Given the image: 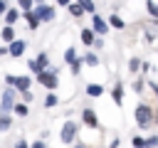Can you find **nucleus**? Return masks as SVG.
I'll return each instance as SVG.
<instances>
[{
    "mask_svg": "<svg viewBox=\"0 0 158 148\" xmlns=\"http://www.w3.org/2000/svg\"><path fill=\"white\" fill-rule=\"evenodd\" d=\"M0 54H5V49H0Z\"/></svg>",
    "mask_w": 158,
    "mask_h": 148,
    "instance_id": "obj_35",
    "label": "nucleus"
},
{
    "mask_svg": "<svg viewBox=\"0 0 158 148\" xmlns=\"http://www.w3.org/2000/svg\"><path fill=\"white\" fill-rule=\"evenodd\" d=\"M84 64H89V67H96V64H99V57H96V54H91V52H89V54H86V57H84Z\"/></svg>",
    "mask_w": 158,
    "mask_h": 148,
    "instance_id": "obj_20",
    "label": "nucleus"
},
{
    "mask_svg": "<svg viewBox=\"0 0 158 148\" xmlns=\"http://www.w3.org/2000/svg\"><path fill=\"white\" fill-rule=\"evenodd\" d=\"M138 67H141V62H138V59H131V64H128V69H131V72H138Z\"/></svg>",
    "mask_w": 158,
    "mask_h": 148,
    "instance_id": "obj_30",
    "label": "nucleus"
},
{
    "mask_svg": "<svg viewBox=\"0 0 158 148\" xmlns=\"http://www.w3.org/2000/svg\"><path fill=\"white\" fill-rule=\"evenodd\" d=\"M2 15H5V22H7V25H12V22L20 17V12H17V10H5Z\"/></svg>",
    "mask_w": 158,
    "mask_h": 148,
    "instance_id": "obj_18",
    "label": "nucleus"
},
{
    "mask_svg": "<svg viewBox=\"0 0 158 148\" xmlns=\"http://www.w3.org/2000/svg\"><path fill=\"white\" fill-rule=\"evenodd\" d=\"M17 5H20L22 10H30V7H32V0H17Z\"/></svg>",
    "mask_w": 158,
    "mask_h": 148,
    "instance_id": "obj_28",
    "label": "nucleus"
},
{
    "mask_svg": "<svg viewBox=\"0 0 158 148\" xmlns=\"http://www.w3.org/2000/svg\"><path fill=\"white\" fill-rule=\"evenodd\" d=\"M35 12H37V17H40V20H52V17H54V10H52V7H47V5H40Z\"/></svg>",
    "mask_w": 158,
    "mask_h": 148,
    "instance_id": "obj_9",
    "label": "nucleus"
},
{
    "mask_svg": "<svg viewBox=\"0 0 158 148\" xmlns=\"http://www.w3.org/2000/svg\"><path fill=\"white\" fill-rule=\"evenodd\" d=\"M17 148H30V146H27L25 141H20V143H17Z\"/></svg>",
    "mask_w": 158,
    "mask_h": 148,
    "instance_id": "obj_33",
    "label": "nucleus"
},
{
    "mask_svg": "<svg viewBox=\"0 0 158 148\" xmlns=\"http://www.w3.org/2000/svg\"><path fill=\"white\" fill-rule=\"evenodd\" d=\"M57 104H59V101H57V96H54V94H47V99H44V106L49 109V106H57Z\"/></svg>",
    "mask_w": 158,
    "mask_h": 148,
    "instance_id": "obj_23",
    "label": "nucleus"
},
{
    "mask_svg": "<svg viewBox=\"0 0 158 148\" xmlns=\"http://www.w3.org/2000/svg\"><path fill=\"white\" fill-rule=\"evenodd\" d=\"M10 123H12V118L7 116V111H0V131H7Z\"/></svg>",
    "mask_w": 158,
    "mask_h": 148,
    "instance_id": "obj_14",
    "label": "nucleus"
},
{
    "mask_svg": "<svg viewBox=\"0 0 158 148\" xmlns=\"http://www.w3.org/2000/svg\"><path fill=\"white\" fill-rule=\"evenodd\" d=\"M94 35H96V32H94L91 27H84V30H81V42H84L86 47H89V44H94V39H96Z\"/></svg>",
    "mask_w": 158,
    "mask_h": 148,
    "instance_id": "obj_10",
    "label": "nucleus"
},
{
    "mask_svg": "<svg viewBox=\"0 0 158 148\" xmlns=\"http://www.w3.org/2000/svg\"><path fill=\"white\" fill-rule=\"evenodd\" d=\"M79 5L84 7V12H94V0H79Z\"/></svg>",
    "mask_w": 158,
    "mask_h": 148,
    "instance_id": "obj_22",
    "label": "nucleus"
},
{
    "mask_svg": "<svg viewBox=\"0 0 158 148\" xmlns=\"http://www.w3.org/2000/svg\"><path fill=\"white\" fill-rule=\"evenodd\" d=\"M37 79H40V84L42 86H47L49 91H54L59 84H57V74L54 72H47V69H42V72H37Z\"/></svg>",
    "mask_w": 158,
    "mask_h": 148,
    "instance_id": "obj_2",
    "label": "nucleus"
},
{
    "mask_svg": "<svg viewBox=\"0 0 158 148\" xmlns=\"http://www.w3.org/2000/svg\"><path fill=\"white\" fill-rule=\"evenodd\" d=\"M74 136H77V123H72V121H67L64 126H62V133H59V138H62V143H72L74 141Z\"/></svg>",
    "mask_w": 158,
    "mask_h": 148,
    "instance_id": "obj_3",
    "label": "nucleus"
},
{
    "mask_svg": "<svg viewBox=\"0 0 158 148\" xmlns=\"http://www.w3.org/2000/svg\"><path fill=\"white\" fill-rule=\"evenodd\" d=\"M146 7H148V12H151V15L158 20V5H156L153 0H146Z\"/></svg>",
    "mask_w": 158,
    "mask_h": 148,
    "instance_id": "obj_21",
    "label": "nucleus"
},
{
    "mask_svg": "<svg viewBox=\"0 0 158 148\" xmlns=\"http://www.w3.org/2000/svg\"><path fill=\"white\" fill-rule=\"evenodd\" d=\"M121 99H123V89H121V86H116V89H114V101H116V104H121Z\"/></svg>",
    "mask_w": 158,
    "mask_h": 148,
    "instance_id": "obj_25",
    "label": "nucleus"
},
{
    "mask_svg": "<svg viewBox=\"0 0 158 148\" xmlns=\"http://www.w3.org/2000/svg\"><path fill=\"white\" fill-rule=\"evenodd\" d=\"M12 111H15L17 116H27L30 109H27V104H12Z\"/></svg>",
    "mask_w": 158,
    "mask_h": 148,
    "instance_id": "obj_19",
    "label": "nucleus"
},
{
    "mask_svg": "<svg viewBox=\"0 0 158 148\" xmlns=\"http://www.w3.org/2000/svg\"><path fill=\"white\" fill-rule=\"evenodd\" d=\"M25 20H27V27H30V30H37V27H40V17H37V12L25 10Z\"/></svg>",
    "mask_w": 158,
    "mask_h": 148,
    "instance_id": "obj_7",
    "label": "nucleus"
},
{
    "mask_svg": "<svg viewBox=\"0 0 158 148\" xmlns=\"http://www.w3.org/2000/svg\"><path fill=\"white\" fill-rule=\"evenodd\" d=\"M5 10H7V5H5V0H0V15H2Z\"/></svg>",
    "mask_w": 158,
    "mask_h": 148,
    "instance_id": "obj_32",
    "label": "nucleus"
},
{
    "mask_svg": "<svg viewBox=\"0 0 158 148\" xmlns=\"http://www.w3.org/2000/svg\"><path fill=\"white\" fill-rule=\"evenodd\" d=\"M67 7H69V12H72V15H74V17H81V12H84V7H81V5H79V2H69V5H67Z\"/></svg>",
    "mask_w": 158,
    "mask_h": 148,
    "instance_id": "obj_17",
    "label": "nucleus"
},
{
    "mask_svg": "<svg viewBox=\"0 0 158 148\" xmlns=\"http://www.w3.org/2000/svg\"><path fill=\"white\" fill-rule=\"evenodd\" d=\"M64 59H67V62H69V64H72V62H74V59H77V52H74V49H72V47H69V49H67V52H64Z\"/></svg>",
    "mask_w": 158,
    "mask_h": 148,
    "instance_id": "obj_24",
    "label": "nucleus"
},
{
    "mask_svg": "<svg viewBox=\"0 0 158 148\" xmlns=\"http://www.w3.org/2000/svg\"><path fill=\"white\" fill-rule=\"evenodd\" d=\"M44 67H47V54H44V52H42V54H40L35 62H30V69H32L35 74H37V72H42Z\"/></svg>",
    "mask_w": 158,
    "mask_h": 148,
    "instance_id": "obj_6",
    "label": "nucleus"
},
{
    "mask_svg": "<svg viewBox=\"0 0 158 148\" xmlns=\"http://www.w3.org/2000/svg\"><path fill=\"white\" fill-rule=\"evenodd\" d=\"M86 94L96 99V96H101V94H104V89H101L99 84H89V86H86Z\"/></svg>",
    "mask_w": 158,
    "mask_h": 148,
    "instance_id": "obj_16",
    "label": "nucleus"
},
{
    "mask_svg": "<svg viewBox=\"0 0 158 148\" xmlns=\"http://www.w3.org/2000/svg\"><path fill=\"white\" fill-rule=\"evenodd\" d=\"M15 89H20V91H25V89H30V84H32V79L30 76H15Z\"/></svg>",
    "mask_w": 158,
    "mask_h": 148,
    "instance_id": "obj_11",
    "label": "nucleus"
},
{
    "mask_svg": "<svg viewBox=\"0 0 158 148\" xmlns=\"http://www.w3.org/2000/svg\"><path fill=\"white\" fill-rule=\"evenodd\" d=\"M131 143H133V148H146V141H143V138H138V136H136Z\"/></svg>",
    "mask_w": 158,
    "mask_h": 148,
    "instance_id": "obj_27",
    "label": "nucleus"
},
{
    "mask_svg": "<svg viewBox=\"0 0 158 148\" xmlns=\"http://www.w3.org/2000/svg\"><path fill=\"white\" fill-rule=\"evenodd\" d=\"M30 148H47V143H44V141H37V143H32Z\"/></svg>",
    "mask_w": 158,
    "mask_h": 148,
    "instance_id": "obj_31",
    "label": "nucleus"
},
{
    "mask_svg": "<svg viewBox=\"0 0 158 148\" xmlns=\"http://www.w3.org/2000/svg\"><path fill=\"white\" fill-rule=\"evenodd\" d=\"M158 146V136H151V138H146V148H156Z\"/></svg>",
    "mask_w": 158,
    "mask_h": 148,
    "instance_id": "obj_26",
    "label": "nucleus"
},
{
    "mask_svg": "<svg viewBox=\"0 0 158 148\" xmlns=\"http://www.w3.org/2000/svg\"><path fill=\"white\" fill-rule=\"evenodd\" d=\"M57 2H59V5H69L72 0H57Z\"/></svg>",
    "mask_w": 158,
    "mask_h": 148,
    "instance_id": "obj_34",
    "label": "nucleus"
},
{
    "mask_svg": "<svg viewBox=\"0 0 158 148\" xmlns=\"http://www.w3.org/2000/svg\"><path fill=\"white\" fill-rule=\"evenodd\" d=\"M0 37H2V42H12V39H15V30H12V25H5L2 32H0Z\"/></svg>",
    "mask_w": 158,
    "mask_h": 148,
    "instance_id": "obj_12",
    "label": "nucleus"
},
{
    "mask_svg": "<svg viewBox=\"0 0 158 148\" xmlns=\"http://www.w3.org/2000/svg\"><path fill=\"white\" fill-rule=\"evenodd\" d=\"M81 121H84L89 128H96V126H99V121H96V113H94L91 109H84V111H81Z\"/></svg>",
    "mask_w": 158,
    "mask_h": 148,
    "instance_id": "obj_5",
    "label": "nucleus"
},
{
    "mask_svg": "<svg viewBox=\"0 0 158 148\" xmlns=\"http://www.w3.org/2000/svg\"><path fill=\"white\" fill-rule=\"evenodd\" d=\"M12 109V91H5L2 94V104H0V111H10Z\"/></svg>",
    "mask_w": 158,
    "mask_h": 148,
    "instance_id": "obj_13",
    "label": "nucleus"
},
{
    "mask_svg": "<svg viewBox=\"0 0 158 148\" xmlns=\"http://www.w3.org/2000/svg\"><path fill=\"white\" fill-rule=\"evenodd\" d=\"M7 52H10V57H20V54L25 52V42H22V39H12V42H7Z\"/></svg>",
    "mask_w": 158,
    "mask_h": 148,
    "instance_id": "obj_4",
    "label": "nucleus"
},
{
    "mask_svg": "<svg viewBox=\"0 0 158 148\" xmlns=\"http://www.w3.org/2000/svg\"><path fill=\"white\" fill-rule=\"evenodd\" d=\"M109 25H111L114 30H123V27H126V25H123V20H121L118 15H111V17H109Z\"/></svg>",
    "mask_w": 158,
    "mask_h": 148,
    "instance_id": "obj_15",
    "label": "nucleus"
},
{
    "mask_svg": "<svg viewBox=\"0 0 158 148\" xmlns=\"http://www.w3.org/2000/svg\"><path fill=\"white\" fill-rule=\"evenodd\" d=\"M151 121H153V111H151V106H148V104H138V106H136V123H138L141 128H148Z\"/></svg>",
    "mask_w": 158,
    "mask_h": 148,
    "instance_id": "obj_1",
    "label": "nucleus"
},
{
    "mask_svg": "<svg viewBox=\"0 0 158 148\" xmlns=\"http://www.w3.org/2000/svg\"><path fill=\"white\" fill-rule=\"evenodd\" d=\"M79 69H81V62H79V59H74V62H72V72H74V74H79Z\"/></svg>",
    "mask_w": 158,
    "mask_h": 148,
    "instance_id": "obj_29",
    "label": "nucleus"
},
{
    "mask_svg": "<svg viewBox=\"0 0 158 148\" xmlns=\"http://www.w3.org/2000/svg\"><path fill=\"white\" fill-rule=\"evenodd\" d=\"M91 25H94L91 30H94V32H99V35H104V32L109 30V25H106V22H104L99 15H94V17H91Z\"/></svg>",
    "mask_w": 158,
    "mask_h": 148,
    "instance_id": "obj_8",
    "label": "nucleus"
}]
</instances>
